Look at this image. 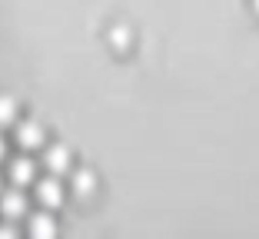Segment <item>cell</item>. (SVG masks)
I'll return each mask as SVG.
<instances>
[{"instance_id": "6da1fadb", "label": "cell", "mask_w": 259, "mask_h": 239, "mask_svg": "<svg viewBox=\"0 0 259 239\" xmlns=\"http://www.w3.org/2000/svg\"><path fill=\"white\" fill-rule=\"evenodd\" d=\"M33 193H37V203L44 209H57L63 203V183L50 173L44 179H33Z\"/></svg>"}, {"instance_id": "7a4b0ae2", "label": "cell", "mask_w": 259, "mask_h": 239, "mask_svg": "<svg viewBox=\"0 0 259 239\" xmlns=\"http://www.w3.org/2000/svg\"><path fill=\"white\" fill-rule=\"evenodd\" d=\"M44 166L54 173V176L70 173V150L63 147V143H50V147L44 150Z\"/></svg>"}, {"instance_id": "3957f363", "label": "cell", "mask_w": 259, "mask_h": 239, "mask_svg": "<svg viewBox=\"0 0 259 239\" xmlns=\"http://www.w3.org/2000/svg\"><path fill=\"white\" fill-rule=\"evenodd\" d=\"M0 213H4V219H20L23 213H27V196H23V189L0 193Z\"/></svg>"}, {"instance_id": "277c9868", "label": "cell", "mask_w": 259, "mask_h": 239, "mask_svg": "<svg viewBox=\"0 0 259 239\" xmlns=\"http://www.w3.org/2000/svg\"><path fill=\"white\" fill-rule=\"evenodd\" d=\"M17 143H20L23 150L44 147V126H40L37 120H23V123H17Z\"/></svg>"}, {"instance_id": "5b68a950", "label": "cell", "mask_w": 259, "mask_h": 239, "mask_svg": "<svg viewBox=\"0 0 259 239\" xmlns=\"http://www.w3.org/2000/svg\"><path fill=\"white\" fill-rule=\"evenodd\" d=\"M27 229H30L33 239H50L57 232V223H54V216H50V213H33L30 223H27Z\"/></svg>"}, {"instance_id": "8992f818", "label": "cell", "mask_w": 259, "mask_h": 239, "mask_svg": "<svg viewBox=\"0 0 259 239\" xmlns=\"http://www.w3.org/2000/svg\"><path fill=\"white\" fill-rule=\"evenodd\" d=\"M33 160H27V156H20V160L10 163V183L14 186H30L33 183Z\"/></svg>"}, {"instance_id": "52a82bcc", "label": "cell", "mask_w": 259, "mask_h": 239, "mask_svg": "<svg viewBox=\"0 0 259 239\" xmlns=\"http://www.w3.org/2000/svg\"><path fill=\"white\" fill-rule=\"evenodd\" d=\"M70 186H73L76 196H90L93 189H97V176H93V170H73Z\"/></svg>"}, {"instance_id": "ba28073f", "label": "cell", "mask_w": 259, "mask_h": 239, "mask_svg": "<svg viewBox=\"0 0 259 239\" xmlns=\"http://www.w3.org/2000/svg\"><path fill=\"white\" fill-rule=\"evenodd\" d=\"M17 120V100L14 97H0V126H7V123H14Z\"/></svg>"}, {"instance_id": "9c48e42d", "label": "cell", "mask_w": 259, "mask_h": 239, "mask_svg": "<svg viewBox=\"0 0 259 239\" xmlns=\"http://www.w3.org/2000/svg\"><path fill=\"white\" fill-rule=\"evenodd\" d=\"M130 40H133V37H130V30H126V27H113V33H110V43H113L116 50L130 46Z\"/></svg>"}, {"instance_id": "30bf717a", "label": "cell", "mask_w": 259, "mask_h": 239, "mask_svg": "<svg viewBox=\"0 0 259 239\" xmlns=\"http://www.w3.org/2000/svg\"><path fill=\"white\" fill-rule=\"evenodd\" d=\"M14 232H17L14 226H0V239H10V236H14Z\"/></svg>"}, {"instance_id": "8fae6325", "label": "cell", "mask_w": 259, "mask_h": 239, "mask_svg": "<svg viewBox=\"0 0 259 239\" xmlns=\"http://www.w3.org/2000/svg\"><path fill=\"white\" fill-rule=\"evenodd\" d=\"M0 160H7V139L0 136Z\"/></svg>"}, {"instance_id": "7c38bea8", "label": "cell", "mask_w": 259, "mask_h": 239, "mask_svg": "<svg viewBox=\"0 0 259 239\" xmlns=\"http://www.w3.org/2000/svg\"><path fill=\"white\" fill-rule=\"evenodd\" d=\"M252 10H256V14H259V0H252Z\"/></svg>"}]
</instances>
